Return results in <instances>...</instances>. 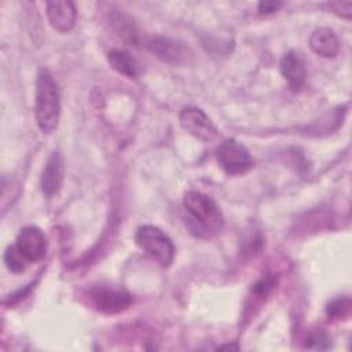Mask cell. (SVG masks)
Returning <instances> with one entry per match:
<instances>
[{"instance_id":"7","label":"cell","mask_w":352,"mask_h":352,"mask_svg":"<svg viewBox=\"0 0 352 352\" xmlns=\"http://www.w3.org/2000/svg\"><path fill=\"white\" fill-rule=\"evenodd\" d=\"M15 245L30 263L40 261L47 252L45 235L36 226L23 227L15 239Z\"/></svg>"},{"instance_id":"19","label":"cell","mask_w":352,"mask_h":352,"mask_svg":"<svg viewBox=\"0 0 352 352\" xmlns=\"http://www.w3.org/2000/svg\"><path fill=\"white\" fill-rule=\"evenodd\" d=\"M219 349H238V346H236V345H235V346H234V345H223V346H220Z\"/></svg>"},{"instance_id":"3","label":"cell","mask_w":352,"mask_h":352,"mask_svg":"<svg viewBox=\"0 0 352 352\" xmlns=\"http://www.w3.org/2000/svg\"><path fill=\"white\" fill-rule=\"evenodd\" d=\"M135 242L161 267H169L173 263L175 245L161 228L151 224L139 227L135 234Z\"/></svg>"},{"instance_id":"12","label":"cell","mask_w":352,"mask_h":352,"mask_svg":"<svg viewBox=\"0 0 352 352\" xmlns=\"http://www.w3.org/2000/svg\"><path fill=\"white\" fill-rule=\"evenodd\" d=\"M312 51L323 58H334L340 51V40L330 28H318L309 37Z\"/></svg>"},{"instance_id":"13","label":"cell","mask_w":352,"mask_h":352,"mask_svg":"<svg viewBox=\"0 0 352 352\" xmlns=\"http://www.w3.org/2000/svg\"><path fill=\"white\" fill-rule=\"evenodd\" d=\"M107 62L111 69L128 78H136L142 73L140 63L124 50H111L107 54Z\"/></svg>"},{"instance_id":"17","label":"cell","mask_w":352,"mask_h":352,"mask_svg":"<svg viewBox=\"0 0 352 352\" xmlns=\"http://www.w3.org/2000/svg\"><path fill=\"white\" fill-rule=\"evenodd\" d=\"M329 7L341 18L351 19L352 18V1H331Z\"/></svg>"},{"instance_id":"4","label":"cell","mask_w":352,"mask_h":352,"mask_svg":"<svg viewBox=\"0 0 352 352\" xmlns=\"http://www.w3.org/2000/svg\"><path fill=\"white\" fill-rule=\"evenodd\" d=\"M216 158L221 169L230 176L243 175L254 165L248 148L235 139L221 142L216 148Z\"/></svg>"},{"instance_id":"5","label":"cell","mask_w":352,"mask_h":352,"mask_svg":"<svg viewBox=\"0 0 352 352\" xmlns=\"http://www.w3.org/2000/svg\"><path fill=\"white\" fill-rule=\"evenodd\" d=\"M89 300L92 305L103 314H120L131 307L133 297L122 289L110 286H95L89 290Z\"/></svg>"},{"instance_id":"14","label":"cell","mask_w":352,"mask_h":352,"mask_svg":"<svg viewBox=\"0 0 352 352\" xmlns=\"http://www.w3.org/2000/svg\"><path fill=\"white\" fill-rule=\"evenodd\" d=\"M4 264L6 267L14 272V274H21L23 271H26L28 265H29V260L25 257V254L16 248L15 243L8 245L4 250Z\"/></svg>"},{"instance_id":"1","label":"cell","mask_w":352,"mask_h":352,"mask_svg":"<svg viewBox=\"0 0 352 352\" xmlns=\"http://www.w3.org/2000/svg\"><path fill=\"white\" fill-rule=\"evenodd\" d=\"M183 209L186 212L184 223L195 236H212L217 234L224 224L219 205L204 192L187 191L183 197Z\"/></svg>"},{"instance_id":"2","label":"cell","mask_w":352,"mask_h":352,"mask_svg":"<svg viewBox=\"0 0 352 352\" xmlns=\"http://www.w3.org/2000/svg\"><path fill=\"white\" fill-rule=\"evenodd\" d=\"M34 116L38 129L50 135L59 124L60 94L56 81L47 69H40L36 80Z\"/></svg>"},{"instance_id":"15","label":"cell","mask_w":352,"mask_h":352,"mask_svg":"<svg viewBox=\"0 0 352 352\" xmlns=\"http://www.w3.org/2000/svg\"><path fill=\"white\" fill-rule=\"evenodd\" d=\"M351 298L348 296H338L326 305V315L331 319H344L349 315Z\"/></svg>"},{"instance_id":"8","label":"cell","mask_w":352,"mask_h":352,"mask_svg":"<svg viewBox=\"0 0 352 352\" xmlns=\"http://www.w3.org/2000/svg\"><path fill=\"white\" fill-rule=\"evenodd\" d=\"M45 11H47V18L50 21V25L55 30L60 33H66L74 28L76 19H77V8L73 1L70 0L47 1Z\"/></svg>"},{"instance_id":"16","label":"cell","mask_w":352,"mask_h":352,"mask_svg":"<svg viewBox=\"0 0 352 352\" xmlns=\"http://www.w3.org/2000/svg\"><path fill=\"white\" fill-rule=\"evenodd\" d=\"M330 346H331V338L323 330L311 333L305 340V348H309V349L323 351V349H329Z\"/></svg>"},{"instance_id":"6","label":"cell","mask_w":352,"mask_h":352,"mask_svg":"<svg viewBox=\"0 0 352 352\" xmlns=\"http://www.w3.org/2000/svg\"><path fill=\"white\" fill-rule=\"evenodd\" d=\"M180 125L194 138L201 142H213L219 136V131L206 116V113L197 106H186L179 116Z\"/></svg>"},{"instance_id":"18","label":"cell","mask_w":352,"mask_h":352,"mask_svg":"<svg viewBox=\"0 0 352 352\" xmlns=\"http://www.w3.org/2000/svg\"><path fill=\"white\" fill-rule=\"evenodd\" d=\"M283 4L280 1H276V0H263L258 3L257 8H258V12L260 14H264V15H270V14H274L276 12Z\"/></svg>"},{"instance_id":"11","label":"cell","mask_w":352,"mask_h":352,"mask_svg":"<svg viewBox=\"0 0 352 352\" xmlns=\"http://www.w3.org/2000/svg\"><path fill=\"white\" fill-rule=\"evenodd\" d=\"M147 48L168 63H180L187 59V48L166 37H150L146 43Z\"/></svg>"},{"instance_id":"9","label":"cell","mask_w":352,"mask_h":352,"mask_svg":"<svg viewBox=\"0 0 352 352\" xmlns=\"http://www.w3.org/2000/svg\"><path fill=\"white\" fill-rule=\"evenodd\" d=\"M63 183V158L58 150L52 151L41 175V191L51 198L60 191Z\"/></svg>"},{"instance_id":"10","label":"cell","mask_w":352,"mask_h":352,"mask_svg":"<svg viewBox=\"0 0 352 352\" xmlns=\"http://www.w3.org/2000/svg\"><path fill=\"white\" fill-rule=\"evenodd\" d=\"M279 69L292 91H300L304 87L307 72L304 59L298 52H286L279 62Z\"/></svg>"}]
</instances>
